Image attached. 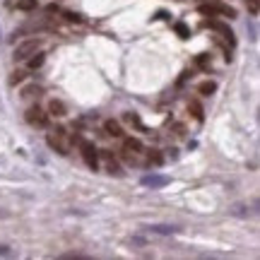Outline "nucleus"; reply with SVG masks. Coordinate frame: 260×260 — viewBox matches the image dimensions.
<instances>
[{
  "label": "nucleus",
  "instance_id": "obj_1",
  "mask_svg": "<svg viewBox=\"0 0 260 260\" xmlns=\"http://www.w3.org/2000/svg\"><path fill=\"white\" fill-rule=\"evenodd\" d=\"M197 12L200 15H210V17H214V15H222V17H229V19L236 17V10L224 5V2H205V5L197 7Z\"/></svg>",
  "mask_w": 260,
  "mask_h": 260
},
{
  "label": "nucleus",
  "instance_id": "obj_2",
  "mask_svg": "<svg viewBox=\"0 0 260 260\" xmlns=\"http://www.w3.org/2000/svg\"><path fill=\"white\" fill-rule=\"evenodd\" d=\"M80 152H82L84 164H87L92 171H97V166H99V154H97L94 145H92L89 140H80Z\"/></svg>",
  "mask_w": 260,
  "mask_h": 260
},
{
  "label": "nucleus",
  "instance_id": "obj_3",
  "mask_svg": "<svg viewBox=\"0 0 260 260\" xmlns=\"http://www.w3.org/2000/svg\"><path fill=\"white\" fill-rule=\"evenodd\" d=\"M41 49V39H29V41H24V44H19L17 49H15V61H27L32 53H36Z\"/></svg>",
  "mask_w": 260,
  "mask_h": 260
},
{
  "label": "nucleus",
  "instance_id": "obj_4",
  "mask_svg": "<svg viewBox=\"0 0 260 260\" xmlns=\"http://www.w3.org/2000/svg\"><path fill=\"white\" fill-rule=\"evenodd\" d=\"M63 137H65V128H56L46 137V142H49V147H53L58 154H67V147L63 145Z\"/></svg>",
  "mask_w": 260,
  "mask_h": 260
},
{
  "label": "nucleus",
  "instance_id": "obj_5",
  "mask_svg": "<svg viewBox=\"0 0 260 260\" xmlns=\"http://www.w3.org/2000/svg\"><path fill=\"white\" fill-rule=\"evenodd\" d=\"M205 27L212 29V32H217V34H222L224 39H229V44H234V32L229 29V24H224L219 19H205Z\"/></svg>",
  "mask_w": 260,
  "mask_h": 260
},
{
  "label": "nucleus",
  "instance_id": "obj_6",
  "mask_svg": "<svg viewBox=\"0 0 260 260\" xmlns=\"http://www.w3.org/2000/svg\"><path fill=\"white\" fill-rule=\"evenodd\" d=\"M27 123H29V126H36V128H44V126L49 123V116H46L39 106H32V109L27 111Z\"/></svg>",
  "mask_w": 260,
  "mask_h": 260
},
{
  "label": "nucleus",
  "instance_id": "obj_7",
  "mask_svg": "<svg viewBox=\"0 0 260 260\" xmlns=\"http://www.w3.org/2000/svg\"><path fill=\"white\" fill-rule=\"evenodd\" d=\"M169 183H171V179L162 176V174H147V176H142V186H147V188H164Z\"/></svg>",
  "mask_w": 260,
  "mask_h": 260
},
{
  "label": "nucleus",
  "instance_id": "obj_8",
  "mask_svg": "<svg viewBox=\"0 0 260 260\" xmlns=\"http://www.w3.org/2000/svg\"><path fill=\"white\" fill-rule=\"evenodd\" d=\"M49 114L56 116V118H63L65 116V104L63 101H58V99H51V104H49Z\"/></svg>",
  "mask_w": 260,
  "mask_h": 260
},
{
  "label": "nucleus",
  "instance_id": "obj_9",
  "mask_svg": "<svg viewBox=\"0 0 260 260\" xmlns=\"http://www.w3.org/2000/svg\"><path fill=\"white\" fill-rule=\"evenodd\" d=\"M123 147H126V152H132V154H140V152L145 149V147H142V142H140V140H135V137H126Z\"/></svg>",
  "mask_w": 260,
  "mask_h": 260
},
{
  "label": "nucleus",
  "instance_id": "obj_10",
  "mask_svg": "<svg viewBox=\"0 0 260 260\" xmlns=\"http://www.w3.org/2000/svg\"><path fill=\"white\" fill-rule=\"evenodd\" d=\"M41 94H44V89H41L39 84H27V87H24V92H22V97H24V99H34V97L39 99Z\"/></svg>",
  "mask_w": 260,
  "mask_h": 260
},
{
  "label": "nucleus",
  "instance_id": "obj_11",
  "mask_svg": "<svg viewBox=\"0 0 260 260\" xmlns=\"http://www.w3.org/2000/svg\"><path fill=\"white\" fill-rule=\"evenodd\" d=\"M104 128H106V132H109L111 137H123V128H121V123H116V121H106Z\"/></svg>",
  "mask_w": 260,
  "mask_h": 260
},
{
  "label": "nucleus",
  "instance_id": "obj_12",
  "mask_svg": "<svg viewBox=\"0 0 260 260\" xmlns=\"http://www.w3.org/2000/svg\"><path fill=\"white\" fill-rule=\"evenodd\" d=\"M123 121H126L128 126H132V128H137V130H142V132H145V126H142V121H140V116H137V114H126V116H123Z\"/></svg>",
  "mask_w": 260,
  "mask_h": 260
},
{
  "label": "nucleus",
  "instance_id": "obj_13",
  "mask_svg": "<svg viewBox=\"0 0 260 260\" xmlns=\"http://www.w3.org/2000/svg\"><path fill=\"white\" fill-rule=\"evenodd\" d=\"M145 229H149L154 234H174L176 231V227H169V224H152V227H145Z\"/></svg>",
  "mask_w": 260,
  "mask_h": 260
},
{
  "label": "nucleus",
  "instance_id": "obj_14",
  "mask_svg": "<svg viewBox=\"0 0 260 260\" xmlns=\"http://www.w3.org/2000/svg\"><path fill=\"white\" fill-rule=\"evenodd\" d=\"M36 7H39L36 0H19V2H17V10H19V12H32V10H36Z\"/></svg>",
  "mask_w": 260,
  "mask_h": 260
},
{
  "label": "nucleus",
  "instance_id": "obj_15",
  "mask_svg": "<svg viewBox=\"0 0 260 260\" xmlns=\"http://www.w3.org/2000/svg\"><path fill=\"white\" fill-rule=\"evenodd\" d=\"M197 92H200L202 97H210V94L217 92V84H214V82H202V84L197 87Z\"/></svg>",
  "mask_w": 260,
  "mask_h": 260
},
{
  "label": "nucleus",
  "instance_id": "obj_16",
  "mask_svg": "<svg viewBox=\"0 0 260 260\" xmlns=\"http://www.w3.org/2000/svg\"><path fill=\"white\" fill-rule=\"evenodd\" d=\"M188 109L193 111V116L197 118V121H200V123L205 121V114H202V106H200V101H195V99H193V101L188 104Z\"/></svg>",
  "mask_w": 260,
  "mask_h": 260
},
{
  "label": "nucleus",
  "instance_id": "obj_17",
  "mask_svg": "<svg viewBox=\"0 0 260 260\" xmlns=\"http://www.w3.org/2000/svg\"><path fill=\"white\" fill-rule=\"evenodd\" d=\"M27 61H29V67H32V70H36V67L44 65V56H41V53H32Z\"/></svg>",
  "mask_w": 260,
  "mask_h": 260
},
{
  "label": "nucleus",
  "instance_id": "obj_18",
  "mask_svg": "<svg viewBox=\"0 0 260 260\" xmlns=\"http://www.w3.org/2000/svg\"><path fill=\"white\" fill-rule=\"evenodd\" d=\"M106 171L111 174V176H123V171H121V166L114 162V159H109V166H106Z\"/></svg>",
  "mask_w": 260,
  "mask_h": 260
},
{
  "label": "nucleus",
  "instance_id": "obj_19",
  "mask_svg": "<svg viewBox=\"0 0 260 260\" xmlns=\"http://www.w3.org/2000/svg\"><path fill=\"white\" fill-rule=\"evenodd\" d=\"M174 29H176V34H179L181 39H188V36H191V32H188V27H186L183 22H179V24H176Z\"/></svg>",
  "mask_w": 260,
  "mask_h": 260
},
{
  "label": "nucleus",
  "instance_id": "obj_20",
  "mask_svg": "<svg viewBox=\"0 0 260 260\" xmlns=\"http://www.w3.org/2000/svg\"><path fill=\"white\" fill-rule=\"evenodd\" d=\"M22 80H24V72H22V70L12 72V77H10V82H12V84H17V82H22Z\"/></svg>",
  "mask_w": 260,
  "mask_h": 260
},
{
  "label": "nucleus",
  "instance_id": "obj_21",
  "mask_svg": "<svg viewBox=\"0 0 260 260\" xmlns=\"http://www.w3.org/2000/svg\"><path fill=\"white\" fill-rule=\"evenodd\" d=\"M65 19H67V22H82V17H80L77 12H65Z\"/></svg>",
  "mask_w": 260,
  "mask_h": 260
},
{
  "label": "nucleus",
  "instance_id": "obj_22",
  "mask_svg": "<svg viewBox=\"0 0 260 260\" xmlns=\"http://www.w3.org/2000/svg\"><path fill=\"white\" fill-rule=\"evenodd\" d=\"M246 5H248L251 15H258V0H246Z\"/></svg>",
  "mask_w": 260,
  "mask_h": 260
},
{
  "label": "nucleus",
  "instance_id": "obj_23",
  "mask_svg": "<svg viewBox=\"0 0 260 260\" xmlns=\"http://www.w3.org/2000/svg\"><path fill=\"white\" fill-rule=\"evenodd\" d=\"M149 162H152V164H162V154H157V152H149Z\"/></svg>",
  "mask_w": 260,
  "mask_h": 260
},
{
  "label": "nucleus",
  "instance_id": "obj_24",
  "mask_svg": "<svg viewBox=\"0 0 260 260\" xmlns=\"http://www.w3.org/2000/svg\"><path fill=\"white\" fill-rule=\"evenodd\" d=\"M7 256H12V251L7 246H0V258H7Z\"/></svg>",
  "mask_w": 260,
  "mask_h": 260
},
{
  "label": "nucleus",
  "instance_id": "obj_25",
  "mask_svg": "<svg viewBox=\"0 0 260 260\" xmlns=\"http://www.w3.org/2000/svg\"><path fill=\"white\" fill-rule=\"evenodd\" d=\"M197 63L202 65V67H207V56H200V58H197Z\"/></svg>",
  "mask_w": 260,
  "mask_h": 260
},
{
  "label": "nucleus",
  "instance_id": "obj_26",
  "mask_svg": "<svg viewBox=\"0 0 260 260\" xmlns=\"http://www.w3.org/2000/svg\"><path fill=\"white\" fill-rule=\"evenodd\" d=\"M63 258H84V256H80V253H65Z\"/></svg>",
  "mask_w": 260,
  "mask_h": 260
}]
</instances>
